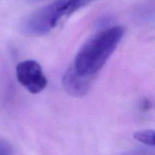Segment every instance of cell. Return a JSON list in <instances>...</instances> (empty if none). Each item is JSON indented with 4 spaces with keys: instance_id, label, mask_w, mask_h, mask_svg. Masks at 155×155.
Wrapping results in <instances>:
<instances>
[{
    "instance_id": "obj_1",
    "label": "cell",
    "mask_w": 155,
    "mask_h": 155,
    "mask_svg": "<svg viewBox=\"0 0 155 155\" xmlns=\"http://www.w3.org/2000/svg\"><path fill=\"white\" fill-rule=\"evenodd\" d=\"M124 33L125 27L114 26L98 32L85 42L73 64L77 74L92 78L114 52Z\"/></svg>"
},
{
    "instance_id": "obj_2",
    "label": "cell",
    "mask_w": 155,
    "mask_h": 155,
    "mask_svg": "<svg viewBox=\"0 0 155 155\" xmlns=\"http://www.w3.org/2000/svg\"><path fill=\"white\" fill-rule=\"evenodd\" d=\"M67 2L68 0H55L33 12L23 24L24 33L39 36L51 31L62 18L66 17Z\"/></svg>"
},
{
    "instance_id": "obj_3",
    "label": "cell",
    "mask_w": 155,
    "mask_h": 155,
    "mask_svg": "<svg viewBox=\"0 0 155 155\" xmlns=\"http://www.w3.org/2000/svg\"><path fill=\"white\" fill-rule=\"evenodd\" d=\"M18 82L32 94H38L47 86V79L41 65L34 60H26L17 65Z\"/></svg>"
},
{
    "instance_id": "obj_4",
    "label": "cell",
    "mask_w": 155,
    "mask_h": 155,
    "mask_svg": "<svg viewBox=\"0 0 155 155\" xmlns=\"http://www.w3.org/2000/svg\"><path fill=\"white\" fill-rule=\"evenodd\" d=\"M92 78L83 77L77 73L74 67L68 68L62 78L64 89L74 97L84 96L90 89Z\"/></svg>"
},
{
    "instance_id": "obj_5",
    "label": "cell",
    "mask_w": 155,
    "mask_h": 155,
    "mask_svg": "<svg viewBox=\"0 0 155 155\" xmlns=\"http://www.w3.org/2000/svg\"><path fill=\"white\" fill-rule=\"evenodd\" d=\"M134 139L148 146H154V131L152 130H142L136 132Z\"/></svg>"
},
{
    "instance_id": "obj_6",
    "label": "cell",
    "mask_w": 155,
    "mask_h": 155,
    "mask_svg": "<svg viewBox=\"0 0 155 155\" xmlns=\"http://www.w3.org/2000/svg\"><path fill=\"white\" fill-rule=\"evenodd\" d=\"M92 1L94 0H68L66 6V17L70 16L76 11L84 7Z\"/></svg>"
},
{
    "instance_id": "obj_7",
    "label": "cell",
    "mask_w": 155,
    "mask_h": 155,
    "mask_svg": "<svg viewBox=\"0 0 155 155\" xmlns=\"http://www.w3.org/2000/svg\"><path fill=\"white\" fill-rule=\"evenodd\" d=\"M0 155H12V149L10 145L2 140H0Z\"/></svg>"
}]
</instances>
